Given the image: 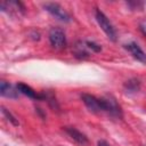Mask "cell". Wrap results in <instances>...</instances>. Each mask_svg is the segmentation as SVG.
Here are the masks:
<instances>
[{"label": "cell", "mask_w": 146, "mask_h": 146, "mask_svg": "<svg viewBox=\"0 0 146 146\" xmlns=\"http://www.w3.org/2000/svg\"><path fill=\"white\" fill-rule=\"evenodd\" d=\"M95 15H96V19H97L98 25L105 32L107 38L111 41H116V31H115L114 26L112 25V23L110 22V19L107 18V16L102 10H99V9H96Z\"/></svg>", "instance_id": "6da1fadb"}, {"label": "cell", "mask_w": 146, "mask_h": 146, "mask_svg": "<svg viewBox=\"0 0 146 146\" xmlns=\"http://www.w3.org/2000/svg\"><path fill=\"white\" fill-rule=\"evenodd\" d=\"M102 102H103L104 112H107L111 116L116 117V119H121V117H122V110H121V106L117 104L116 99H115L113 96L106 95V96L102 97Z\"/></svg>", "instance_id": "7a4b0ae2"}, {"label": "cell", "mask_w": 146, "mask_h": 146, "mask_svg": "<svg viewBox=\"0 0 146 146\" xmlns=\"http://www.w3.org/2000/svg\"><path fill=\"white\" fill-rule=\"evenodd\" d=\"M43 8L50 15H52L55 18H57L58 21H62V22H65V23L71 22V16L68 15V13L59 3H56V2H46L43 5Z\"/></svg>", "instance_id": "3957f363"}, {"label": "cell", "mask_w": 146, "mask_h": 146, "mask_svg": "<svg viewBox=\"0 0 146 146\" xmlns=\"http://www.w3.org/2000/svg\"><path fill=\"white\" fill-rule=\"evenodd\" d=\"M49 41L52 48L63 49L66 46V36L60 27H51L49 31Z\"/></svg>", "instance_id": "277c9868"}, {"label": "cell", "mask_w": 146, "mask_h": 146, "mask_svg": "<svg viewBox=\"0 0 146 146\" xmlns=\"http://www.w3.org/2000/svg\"><path fill=\"white\" fill-rule=\"evenodd\" d=\"M81 99H82V102L84 103V105L87 106V108L90 112H92V113L104 112L102 98H97L96 96L90 95V94H82L81 95Z\"/></svg>", "instance_id": "5b68a950"}, {"label": "cell", "mask_w": 146, "mask_h": 146, "mask_svg": "<svg viewBox=\"0 0 146 146\" xmlns=\"http://www.w3.org/2000/svg\"><path fill=\"white\" fill-rule=\"evenodd\" d=\"M124 48L132 55L133 58H136L137 60H139L141 63H146V52H144V50L139 47L138 43L129 42V43L124 44Z\"/></svg>", "instance_id": "8992f818"}, {"label": "cell", "mask_w": 146, "mask_h": 146, "mask_svg": "<svg viewBox=\"0 0 146 146\" xmlns=\"http://www.w3.org/2000/svg\"><path fill=\"white\" fill-rule=\"evenodd\" d=\"M16 88L18 89V91L25 96H27L31 99H36V100H41L44 99V94H38L34 89H32L30 86L23 83V82H18L16 84Z\"/></svg>", "instance_id": "52a82bcc"}, {"label": "cell", "mask_w": 146, "mask_h": 146, "mask_svg": "<svg viewBox=\"0 0 146 146\" xmlns=\"http://www.w3.org/2000/svg\"><path fill=\"white\" fill-rule=\"evenodd\" d=\"M64 131L74 140V141H76L78 144H80V145H87L88 144V137L84 135V133H82L81 131H79L78 129H75V128H73V127H65L64 128Z\"/></svg>", "instance_id": "ba28073f"}, {"label": "cell", "mask_w": 146, "mask_h": 146, "mask_svg": "<svg viewBox=\"0 0 146 146\" xmlns=\"http://www.w3.org/2000/svg\"><path fill=\"white\" fill-rule=\"evenodd\" d=\"M18 89L13 87L10 83L6 82V81H1L0 82V94L3 97H8V98H18Z\"/></svg>", "instance_id": "9c48e42d"}, {"label": "cell", "mask_w": 146, "mask_h": 146, "mask_svg": "<svg viewBox=\"0 0 146 146\" xmlns=\"http://www.w3.org/2000/svg\"><path fill=\"white\" fill-rule=\"evenodd\" d=\"M72 52L79 59H83V58H88L89 57V49L87 48L86 43L84 42H81V41H79V42L75 43Z\"/></svg>", "instance_id": "30bf717a"}, {"label": "cell", "mask_w": 146, "mask_h": 146, "mask_svg": "<svg viewBox=\"0 0 146 146\" xmlns=\"http://www.w3.org/2000/svg\"><path fill=\"white\" fill-rule=\"evenodd\" d=\"M123 89L127 94H136L140 89V82L137 79H130L123 84Z\"/></svg>", "instance_id": "8fae6325"}, {"label": "cell", "mask_w": 146, "mask_h": 146, "mask_svg": "<svg viewBox=\"0 0 146 146\" xmlns=\"http://www.w3.org/2000/svg\"><path fill=\"white\" fill-rule=\"evenodd\" d=\"M1 112H2V114L6 116V119L11 123V124H14V125H18L19 123H18V121H17V119L7 110V108H5V107H1Z\"/></svg>", "instance_id": "7c38bea8"}, {"label": "cell", "mask_w": 146, "mask_h": 146, "mask_svg": "<svg viewBox=\"0 0 146 146\" xmlns=\"http://www.w3.org/2000/svg\"><path fill=\"white\" fill-rule=\"evenodd\" d=\"M84 43H86L87 48L89 50H91V52H99L102 50V47L94 41H84Z\"/></svg>", "instance_id": "4fadbf2b"}, {"label": "cell", "mask_w": 146, "mask_h": 146, "mask_svg": "<svg viewBox=\"0 0 146 146\" xmlns=\"http://www.w3.org/2000/svg\"><path fill=\"white\" fill-rule=\"evenodd\" d=\"M139 29H140V31L143 32V34L146 35V18L143 19V21L139 23Z\"/></svg>", "instance_id": "5bb4252c"}, {"label": "cell", "mask_w": 146, "mask_h": 146, "mask_svg": "<svg viewBox=\"0 0 146 146\" xmlns=\"http://www.w3.org/2000/svg\"><path fill=\"white\" fill-rule=\"evenodd\" d=\"M97 146H111L106 140H98L97 143Z\"/></svg>", "instance_id": "9a60e30c"}, {"label": "cell", "mask_w": 146, "mask_h": 146, "mask_svg": "<svg viewBox=\"0 0 146 146\" xmlns=\"http://www.w3.org/2000/svg\"><path fill=\"white\" fill-rule=\"evenodd\" d=\"M141 146H145V145H141Z\"/></svg>", "instance_id": "2e32d148"}]
</instances>
